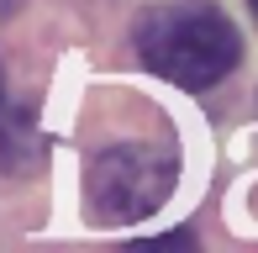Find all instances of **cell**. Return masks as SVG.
I'll list each match as a JSON object with an SVG mask.
<instances>
[{"mask_svg":"<svg viewBox=\"0 0 258 253\" xmlns=\"http://www.w3.org/2000/svg\"><path fill=\"white\" fill-rule=\"evenodd\" d=\"M137 58L179 90H211L242 58L237 27L206 0H169L137 16Z\"/></svg>","mask_w":258,"mask_h":253,"instance_id":"1","label":"cell"},{"mask_svg":"<svg viewBox=\"0 0 258 253\" xmlns=\"http://www.w3.org/2000/svg\"><path fill=\"white\" fill-rule=\"evenodd\" d=\"M174 179V153L169 148H148V143H126V148H111L90 164L85 174V195H90V211L100 222H137L148 216L153 206L169 201Z\"/></svg>","mask_w":258,"mask_h":253,"instance_id":"2","label":"cell"},{"mask_svg":"<svg viewBox=\"0 0 258 253\" xmlns=\"http://www.w3.org/2000/svg\"><path fill=\"white\" fill-rule=\"evenodd\" d=\"M248 11H253V21H258V0H248Z\"/></svg>","mask_w":258,"mask_h":253,"instance_id":"3","label":"cell"}]
</instances>
